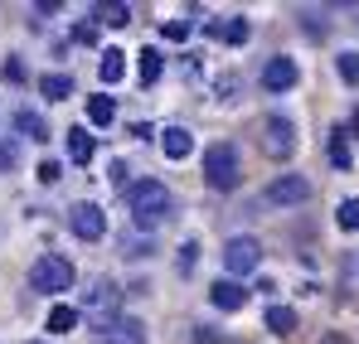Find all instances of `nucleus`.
Returning <instances> with one entry per match:
<instances>
[{"mask_svg":"<svg viewBox=\"0 0 359 344\" xmlns=\"http://www.w3.org/2000/svg\"><path fill=\"white\" fill-rule=\"evenodd\" d=\"M204 179H209L214 189H233V184H238V151H233L229 141H219V146L204 151Z\"/></svg>","mask_w":359,"mask_h":344,"instance_id":"4","label":"nucleus"},{"mask_svg":"<svg viewBox=\"0 0 359 344\" xmlns=\"http://www.w3.org/2000/svg\"><path fill=\"white\" fill-rule=\"evenodd\" d=\"M73 39H78V44H97V20H83V25H73Z\"/></svg>","mask_w":359,"mask_h":344,"instance_id":"28","label":"nucleus"},{"mask_svg":"<svg viewBox=\"0 0 359 344\" xmlns=\"http://www.w3.org/2000/svg\"><path fill=\"white\" fill-rule=\"evenodd\" d=\"M267 330L272 335H292L297 330V310L292 305H267Z\"/></svg>","mask_w":359,"mask_h":344,"instance_id":"19","label":"nucleus"},{"mask_svg":"<svg viewBox=\"0 0 359 344\" xmlns=\"http://www.w3.org/2000/svg\"><path fill=\"white\" fill-rule=\"evenodd\" d=\"M257 146H262L267 160H292V156H297V126H292L287 116H267V121L257 126Z\"/></svg>","mask_w":359,"mask_h":344,"instance_id":"3","label":"nucleus"},{"mask_svg":"<svg viewBox=\"0 0 359 344\" xmlns=\"http://www.w3.org/2000/svg\"><path fill=\"white\" fill-rule=\"evenodd\" d=\"M330 165H335V170H350V165H355V160H350V146H345V131L330 136Z\"/></svg>","mask_w":359,"mask_h":344,"instance_id":"22","label":"nucleus"},{"mask_svg":"<svg viewBox=\"0 0 359 344\" xmlns=\"http://www.w3.org/2000/svg\"><path fill=\"white\" fill-rule=\"evenodd\" d=\"M126 209H131V223H136L141 233L161 228V223L170 219V189H165L161 179H136Z\"/></svg>","mask_w":359,"mask_h":344,"instance_id":"1","label":"nucleus"},{"mask_svg":"<svg viewBox=\"0 0 359 344\" xmlns=\"http://www.w3.org/2000/svg\"><path fill=\"white\" fill-rule=\"evenodd\" d=\"M126 20H131V5H117V0H112V5H97V25H112V29H121Z\"/></svg>","mask_w":359,"mask_h":344,"instance_id":"21","label":"nucleus"},{"mask_svg":"<svg viewBox=\"0 0 359 344\" xmlns=\"http://www.w3.org/2000/svg\"><path fill=\"white\" fill-rule=\"evenodd\" d=\"M0 73H5L10 83H25V63H20V58H5V68H0Z\"/></svg>","mask_w":359,"mask_h":344,"instance_id":"30","label":"nucleus"},{"mask_svg":"<svg viewBox=\"0 0 359 344\" xmlns=\"http://www.w3.org/2000/svg\"><path fill=\"white\" fill-rule=\"evenodd\" d=\"M15 160H20L15 141H0V174H5V170H15Z\"/></svg>","mask_w":359,"mask_h":344,"instance_id":"29","label":"nucleus"},{"mask_svg":"<svg viewBox=\"0 0 359 344\" xmlns=\"http://www.w3.org/2000/svg\"><path fill=\"white\" fill-rule=\"evenodd\" d=\"M93 156H97V141H93V131L73 126V131H68V160H73V165H88Z\"/></svg>","mask_w":359,"mask_h":344,"instance_id":"13","label":"nucleus"},{"mask_svg":"<svg viewBox=\"0 0 359 344\" xmlns=\"http://www.w3.org/2000/svg\"><path fill=\"white\" fill-rule=\"evenodd\" d=\"M335 223L345 233H355L359 228V199H340V209H335Z\"/></svg>","mask_w":359,"mask_h":344,"instance_id":"23","label":"nucleus"},{"mask_svg":"<svg viewBox=\"0 0 359 344\" xmlns=\"http://www.w3.org/2000/svg\"><path fill=\"white\" fill-rule=\"evenodd\" d=\"M161 34H165L170 44H180V39H189V20H170V25H161Z\"/></svg>","mask_w":359,"mask_h":344,"instance_id":"27","label":"nucleus"},{"mask_svg":"<svg viewBox=\"0 0 359 344\" xmlns=\"http://www.w3.org/2000/svg\"><path fill=\"white\" fill-rule=\"evenodd\" d=\"M112 116H117V102H112L107 92H93V97H88V121H93V126H112Z\"/></svg>","mask_w":359,"mask_h":344,"instance_id":"18","label":"nucleus"},{"mask_svg":"<svg viewBox=\"0 0 359 344\" xmlns=\"http://www.w3.org/2000/svg\"><path fill=\"white\" fill-rule=\"evenodd\" d=\"M117 305H121V291L112 282H93L83 291V315H93V320H112Z\"/></svg>","mask_w":359,"mask_h":344,"instance_id":"8","label":"nucleus"},{"mask_svg":"<svg viewBox=\"0 0 359 344\" xmlns=\"http://www.w3.org/2000/svg\"><path fill=\"white\" fill-rule=\"evenodd\" d=\"M209 301H214V310H243L248 305V287L233 282V277H224V282L209 287Z\"/></svg>","mask_w":359,"mask_h":344,"instance_id":"11","label":"nucleus"},{"mask_svg":"<svg viewBox=\"0 0 359 344\" xmlns=\"http://www.w3.org/2000/svg\"><path fill=\"white\" fill-rule=\"evenodd\" d=\"M39 92H44L49 102H63V97H73V78H68V73H44V78H39Z\"/></svg>","mask_w":359,"mask_h":344,"instance_id":"17","label":"nucleus"},{"mask_svg":"<svg viewBox=\"0 0 359 344\" xmlns=\"http://www.w3.org/2000/svg\"><path fill=\"white\" fill-rule=\"evenodd\" d=\"M78 320H83L78 305H54V310H49V335H73Z\"/></svg>","mask_w":359,"mask_h":344,"instance_id":"16","label":"nucleus"},{"mask_svg":"<svg viewBox=\"0 0 359 344\" xmlns=\"http://www.w3.org/2000/svg\"><path fill=\"white\" fill-rule=\"evenodd\" d=\"M311 199V179L306 174H282V179H272L267 184V204H306Z\"/></svg>","mask_w":359,"mask_h":344,"instance_id":"10","label":"nucleus"},{"mask_svg":"<svg viewBox=\"0 0 359 344\" xmlns=\"http://www.w3.org/2000/svg\"><path fill=\"white\" fill-rule=\"evenodd\" d=\"M93 344H146V335H141V320L112 315V320H93Z\"/></svg>","mask_w":359,"mask_h":344,"instance_id":"6","label":"nucleus"},{"mask_svg":"<svg viewBox=\"0 0 359 344\" xmlns=\"http://www.w3.org/2000/svg\"><path fill=\"white\" fill-rule=\"evenodd\" d=\"M297 78H301L297 58L277 54V58H267V63H262V92H292V88H297Z\"/></svg>","mask_w":359,"mask_h":344,"instance_id":"9","label":"nucleus"},{"mask_svg":"<svg viewBox=\"0 0 359 344\" xmlns=\"http://www.w3.org/2000/svg\"><path fill=\"white\" fill-rule=\"evenodd\" d=\"M161 146H165L170 160H184V156L194 151V136H189L184 126H165V131H161Z\"/></svg>","mask_w":359,"mask_h":344,"instance_id":"14","label":"nucleus"},{"mask_svg":"<svg viewBox=\"0 0 359 344\" xmlns=\"http://www.w3.org/2000/svg\"><path fill=\"white\" fill-rule=\"evenodd\" d=\"M68 228H73V238H83V242H97L107 233V214L97 204H73L68 209Z\"/></svg>","mask_w":359,"mask_h":344,"instance_id":"7","label":"nucleus"},{"mask_svg":"<svg viewBox=\"0 0 359 344\" xmlns=\"http://www.w3.org/2000/svg\"><path fill=\"white\" fill-rule=\"evenodd\" d=\"M25 344H44V340H25Z\"/></svg>","mask_w":359,"mask_h":344,"instance_id":"33","label":"nucleus"},{"mask_svg":"<svg viewBox=\"0 0 359 344\" xmlns=\"http://www.w3.org/2000/svg\"><path fill=\"white\" fill-rule=\"evenodd\" d=\"M121 73H126V58H121V49H102L97 78H102V83H121Z\"/></svg>","mask_w":359,"mask_h":344,"instance_id":"20","label":"nucleus"},{"mask_svg":"<svg viewBox=\"0 0 359 344\" xmlns=\"http://www.w3.org/2000/svg\"><path fill=\"white\" fill-rule=\"evenodd\" d=\"M257 262H262V242L257 238H229L224 242V267H229V277L238 282V277H248V272H257Z\"/></svg>","mask_w":359,"mask_h":344,"instance_id":"5","label":"nucleus"},{"mask_svg":"<svg viewBox=\"0 0 359 344\" xmlns=\"http://www.w3.org/2000/svg\"><path fill=\"white\" fill-rule=\"evenodd\" d=\"M194 247H199V242H180V267H184V272H189V262H194Z\"/></svg>","mask_w":359,"mask_h":344,"instance_id":"32","label":"nucleus"},{"mask_svg":"<svg viewBox=\"0 0 359 344\" xmlns=\"http://www.w3.org/2000/svg\"><path fill=\"white\" fill-rule=\"evenodd\" d=\"M29 287L39 291V296H63V291L73 287V262L59 257V252L34 257V267H29Z\"/></svg>","mask_w":359,"mask_h":344,"instance_id":"2","label":"nucleus"},{"mask_svg":"<svg viewBox=\"0 0 359 344\" xmlns=\"http://www.w3.org/2000/svg\"><path fill=\"white\" fill-rule=\"evenodd\" d=\"M15 131H20V136H29V141H49V126H44V116L29 112V107H20V112H15Z\"/></svg>","mask_w":359,"mask_h":344,"instance_id":"15","label":"nucleus"},{"mask_svg":"<svg viewBox=\"0 0 359 344\" xmlns=\"http://www.w3.org/2000/svg\"><path fill=\"white\" fill-rule=\"evenodd\" d=\"M161 73H165V54H161V49H141V58H136V78H141V88H156Z\"/></svg>","mask_w":359,"mask_h":344,"instance_id":"12","label":"nucleus"},{"mask_svg":"<svg viewBox=\"0 0 359 344\" xmlns=\"http://www.w3.org/2000/svg\"><path fill=\"white\" fill-rule=\"evenodd\" d=\"M34 174H39V184H59L63 165H59V160H39V165H34Z\"/></svg>","mask_w":359,"mask_h":344,"instance_id":"26","label":"nucleus"},{"mask_svg":"<svg viewBox=\"0 0 359 344\" xmlns=\"http://www.w3.org/2000/svg\"><path fill=\"white\" fill-rule=\"evenodd\" d=\"M248 34H252V25H248V20H229V25H224V39H229V44H248Z\"/></svg>","mask_w":359,"mask_h":344,"instance_id":"25","label":"nucleus"},{"mask_svg":"<svg viewBox=\"0 0 359 344\" xmlns=\"http://www.w3.org/2000/svg\"><path fill=\"white\" fill-rule=\"evenodd\" d=\"M335 68H340V78L350 83V88H359V49H350V54L335 58Z\"/></svg>","mask_w":359,"mask_h":344,"instance_id":"24","label":"nucleus"},{"mask_svg":"<svg viewBox=\"0 0 359 344\" xmlns=\"http://www.w3.org/2000/svg\"><path fill=\"white\" fill-rule=\"evenodd\" d=\"M233 88H238V78H233V73H224V78H219V97L229 102V97H233Z\"/></svg>","mask_w":359,"mask_h":344,"instance_id":"31","label":"nucleus"}]
</instances>
